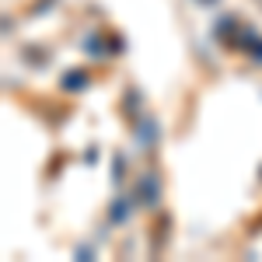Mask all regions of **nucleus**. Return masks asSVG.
Instances as JSON below:
<instances>
[]
</instances>
